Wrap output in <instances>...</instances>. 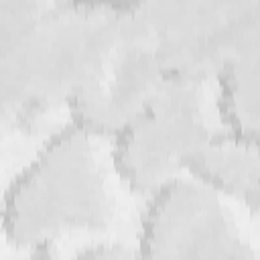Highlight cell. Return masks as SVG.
<instances>
[{
	"label": "cell",
	"mask_w": 260,
	"mask_h": 260,
	"mask_svg": "<svg viewBox=\"0 0 260 260\" xmlns=\"http://www.w3.org/2000/svg\"><path fill=\"white\" fill-rule=\"evenodd\" d=\"M106 4L0 0L4 112L67 100L87 61Z\"/></svg>",
	"instance_id": "obj_1"
},
{
	"label": "cell",
	"mask_w": 260,
	"mask_h": 260,
	"mask_svg": "<svg viewBox=\"0 0 260 260\" xmlns=\"http://www.w3.org/2000/svg\"><path fill=\"white\" fill-rule=\"evenodd\" d=\"M87 136L75 124L61 128L14 175L4 195V234L10 242L43 248L65 230L102 219V179Z\"/></svg>",
	"instance_id": "obj_2"
},
{
	"label": "cell",
	"mask_w": 260,
	"mask_h": 260,
	"mask_svg": "<svg viewBox=\"0 0 260 260\" xmlns=\"http://www.w3.org/2000/svg\"><path fill=\"white\" fill-rule=\"evenodd\" d=\"M114 134L116 167L132 187L154 191L175 179L207 136L195 79L165 75Z\"/></svg>",
	"instance_id": "obj_3"
},
{
	"label": "cell",
	"mask_w": 260,
	"mask_h": 260,
	"mask_svg": "<svg viewBox=\"0 0 260 260\" xmlns=\"http://www.w3.org/2000/svg\"><path fill=\"white\" fill-rule=\"evenodd\" d=\"M167 75L221 69L260 37V2H138Z\"/></svg>",
	"instance_id": "obj_4"
},
{
	"label": "cell",
	"mask_w": 260,
	"mask_h": 260,
	"mask_svg": "<svg viewBox=\"0 0 260 260\" xmlns=\"http://www.w3.org/2000/svg\"><path fill=\"white\" fill-rule=\"evenodd\" d=\"M136 260H254L236 238L215 191L175 177L152 191Z\"/></svg>",
	"instance_id": "obj_5"
},
{
	"label": "cell",
	"mask_w": 260,
	"mask_h": 260,
	"mask_svg": "<svg viewBox=\"0 0 260 260\" xmlns=\"http://www.w3.org/2000/svg\"><path fill=\"white\" fill-rule=\"evenodd\" d=\"M185 169L211 191L260 199V140L252 136L234 130L207 134Z\"/></svg>",
	"instance_id": "obj_6"
},
{
	"label": "cell",
	"mask_w": 260,
	"mask_h": 260,
	"mask_svg": "<svg viewBox=\"0 0 260 260\" xmlns=\"http://www.w3.org/2000/svg\"><path fill=\"white\" fill-rule=\"evenodd\" d=\"M219 71L223 116H230V130L260 140V37Z\"/></svg>",
	"instance_id": "obj_7"
},
{
	"label": "cell",
	"mask_w": 260,
	"mask_h": 260,
	"mask_svg": "<svg viewBox=\"0 0 260 260\" xmlns=\"http://www.w3.org/2000/svg\"><path fill=\"white\" fill-rule=\"evenodd\" d=\"M37 250H39V254L28 260H61V258L53 256L51 252H45L43 248H37ZM73 260H136V258L130 252H126L124 248L110 244V246H91V248L83 250L81 254H77Z\"/></svg>",
	"instance_id": "obj_8"
}]
</instances>
